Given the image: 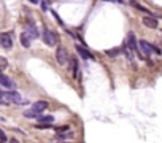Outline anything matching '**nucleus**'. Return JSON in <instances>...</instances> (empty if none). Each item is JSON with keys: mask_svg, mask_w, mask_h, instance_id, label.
<instances>
[{"mask_svg": "<svg viewBox=\"0 0 162 143\" xmlns=\"http://www.w3.org/2000/svg\"><path fill=\"white\" fill-rule=\"evenodd\" d=\"M0 84H2L3 88H6V89H15L16 88V83L13 81L10 76H6L3 73H0Z\"/></svg>", "mask_w": 162, "mask_h": 143, "instance_id": "obj_8", "label": "nucleus"}, {"mask_svg": "<svg viewBox=\"0 0 162 143\" xmlns=\"http://www.w3.org/2000/svg\"><path fill=\"white\" fill-rule=\"evenodd\" d=\"M48 105L49 103L46 102V100H37V102L32 105V110H35L37 113H41V111H45L48 108Z\"/></svg>", "mask_w": 162, "mask_h": 143, "instance_id": "obj_12", "label": "nucleus"}, {"mask_svg": "<svg viewBox=\"0 0 162 143\" xmlns=\"http://www.w3.org/2000/svg\"><path fill=\"white\" fill-rule=\"evenodd\" d=\"M51 13H53V16H54V19H56V21H57V23H59L60 26H64V23H62V19L59 18V14H57V13H56L54 10H51Z\"/></svg>", "mask_w": 162, "mask_h": 143, "instance_id": "obj_20", "label": "nucleus"}, {"mask_svg": "<svg viewBox=\"0 0 162 143\" xmlns=\"http://www.w3.org/2000/svg\"><path fill=\"white\" fill-rule=\"evenodd\" d=\"M126 43H127V46L132 49L133 53H135L140 59H145V56H143V53L138 49V41H137V38H135V33L133 32H129L127 33V38H126Z\"/></svg>", "mask_w": 162, "mask_h": 143, "instance_id": "obj_3", "label": "nucleus"}, {"mask_svg": "<svg viewBox=\"0 0 162 143\" xmlns=\"http://www.w3.org/2000/svg\"><path fill=\"white\" fill-rule=\"evenodd\" d=\"M121 51H122V54H124L126 57H127V59H129L130 62H133V51H132V49L127 46V43H126V41H124V45H122V49H121Z\"/></svg>", "mask_w": 162, "mask_h": 143, "instance_id": "obj_15", "label": "nucleus"}, {"mask_svg": "<svg viewBox=\"0 0 162 143\" xmlns=\"http://www.w3.org/2000/svg\"><path fill=\"white\" fill-rule=\"evenodd\" d=\"M41 38H43L46 46H56V45H57V41H59L57 33H56L54 30H51V29H45L43 33H41Z\"/></svg>", "mask_w": 162, "mask_h": 143, "instance_id": "obj_2", "label": "nucleus"}, {"mask_svg": "<svg viewBox=\"0 0 162 143\" xmlns=\"http://www.w3.org/2000/svg\"><path fill=\"white\" fill-rule=\"evenodd\" d=\"M19 40H21V45H22L24 48H30V45H32V38H30V37H29V35H27L26 32L21 33Z\"/></svg>", "mask_w": 162, "mask_h": 143, "instance_id": "obj_14", "label": "nucleus"}, {"mask_svg": "<svg viewBox=\"0 0 162 143\" xmlns=\"http://www.w3.org/2000/svg\"><path fill=\"white\" fill-rule=\"evenodd\" d=\"M41 10H43V11H48V2H46V0H43V2H41Z\"/></svg>", "mask_w": 162, "mask_h": 143, "instance_id": "obj_25", "label": "nucleus"}, {"mask_svg": "<svg viewBox=\"0 0 162 143\" xmlns=\"http://www.w3.org/2000/svg\"><path fill=\"white\" fill-rule=\"evenodd\" d=\"M70 67H72V72H73V78H81V75H80V64H78V59L73 56V57H70Z\"/></svg>", "mask_w": 162, "mask_h": 143, "instance_id": "obj_9", "label": "nucleus"}, {"mask_svg": "<svg viewBox=\"0 0 162 143\" xmlns=\"http://www.w3.org/2000/svg\"><path fill=\"white\" fill-rule=\"evenodd\" d=\"M56 137L59 140H64V138H72L73 137V132H64V134H56Z\"/></svg>", "mask_w": 162, "mask_h": 143, "instance_id": "obj_18", "label": "nucleus"}, {"mask_svg": "<svg viewBox=\"0 0 162 143\" xmlns=\"http://www.w3.org/2000/svg\"><path fill=\"white\" fill-rule=\"evenodd\" d=\"M24 32L29 35L32 40H35V38H38V37H40L38 29H37V26L33 24V21H32V19H27V24H26V27H24Z\"/></svg>", "mask_w": 162, "mask_h": 143, "instance_id": "obj_6", "label": "nucleus"}, {"mask_svg": "<svg viewBox=\"0 0 162 143\" xmlns=\"http://www.w3.org/2000/svg\"><path fill=\"white\" fill-rule=\"evenodd\" d=\"M142 23H143L148 29H157V27H159L157 19L153 18V16H143V18H142Z\"/></svg>", "mask_w": 162, "mask_h": 143, "instance_id": "obj_11", "label": "nucleus"}, {"mask_svg": "<svg viewBox=\"0 0 162 143\" xmlns=\"http://www.w3.org/2000/svg\"><path fill=\"white\" fill-rule=\"evenodd\" d=\"M54 116H51V114H40L38 116V123H41V124H53L54 123Z\"/></svg>", "mask_w": 162, "mask_h": 143, "instance_id": "obj_13", "label": "nucleus"}, {"mask_svg": "<svg viewBox=\"0 0 162 143\" xmlns=\"http://www.w3.org/2000/svg\"><path fill=\"white\" fill-rule=\"evenodd\" d=\"M11 143H19L18 140H15V138H11Z\"/></svg>", "mask_w": 162, "mask_h": 143, "instance_id": "obj_27", "label": "nucleus"}, {"mask_svg": "<svg viewBox=\"0 0 162 143\" xmlns=\"http://www.w3.org/2000/svg\"><path fill=\"white\" fill-rule=\"evenodd\" d=\"M8 67V62H6L5 57H0V68H6Z\"/></svg>", "mask_w": 162, "mask_h": 143, "instance_id": "obj_21", "label": "nucleus"}, {"mask_svg": "<svg viewBox=\"0 0 162 143\" xmlns=\"http://www.w3.org/2000/svg\"><path fill=\"white\" fill-rule=\"evenodd\" d=\"M56 61H57V64L59 65H67L68 64V54H67V49H65V46H62V45H59L57 46V49H56Z\"/></svg>", "mask_w": 162, "mask_h": 143, "instance_id": "obj_4", "label": "nucleus"}, {"mask_svg": "<svg viewBox=\"0 0 162 143\" xmlns=\"http://www.w3.org/2000/svg\"><path fill=\"white\" fill-rule=\"evenodd\" d=\"M138 45H140V49H142V53H143L145 57H151V54H153V45H150L146 40H140Z\"/></svg>", "mask_w": 162, "mask_h": 143, "instance_id": "obj_7", "label": "nucleus"}, {"mask_svg": "<svg viewBox=\"0 0 162 143\" xmlns=\"http://www.w3.org/2000/svg\"><path fill=\"white\" fill-rule=\"evenodd\" d=\"M0 141H6V134L0 129Z\"/></svg>", "mask_w": 162, "mask_h": 143, "instance_id": "obj_23", "label": "nucleus"}, {"mask_svg": "<svg viewBox=\"0 0 162 143\" xmlns=\"http://www.w3.org/2000/svg\"><path fill=\"white\" fill-rule=\"evenodd\" d=\"M119 53H121L119 48H111V49H107V51H105V54H107L108 57H116Z\"/></svg>", "mask_w": 162, "mask_h": 143, "instance_id": "obj_17", "label": "nucleus"}, {"mask_svg": "<svg viewBox=\"0 0 162 143\" xmlns=\"http://www.w3.org/2000/svg\"><path fill=\"white\" fill-rule=\"evenodd\" d=\"M29 2H30V3H35V5H37V3H40V0H29Z\"/></svg>", "mask_w": 162, "mask_h": 143, "instance_id": "obj_26", "label": "nucleus"}, {"mask_svg": "<svg viewBox=\"0 0 162 143\" xmlns=\"http://www.w3.org/2000/svg\"><path fill=\"white\" fill-rule=\"evenodd\" d=\"M67 131H70V126H60V127L56 129V134H64Z\"/></svg>", "mask_w": 162, "mask_h": 143, "instance_id": "obj_19", "label": "nucleus"}, {"mask_svg": "<svg viewBox=\"0 0 162 143\" xmlns=\"http://www.w3.org/2000/svg\"><path fill=\"white\" fill-rule=\"evenodd\" d=\"M37 127L38 129H49V127H51V124H41V123H38Z\"/></svg>", "mask_w": 162, "mask_h": 143, "instance_id": "obj_24", "label": "nucleus"}, {"mask_svg": "<svg viewBox=\"0 0 162 143\" xmlns=\"http://www.w3.org/2000/svg\"><path fill=\"white\" fill-rule=\"evenodd\" d=\"M24 116L26 118H29V119H38V116H40V113H37V111H35V110H26L24 111Z\"/></svg>", "mask_w": 162, "mask_h": 143, "instance_id": "obj_16", "label": "nucleus"}, {"mask_svg": "<svg viewBox=\"0 0 162 143\" xmlns=\"http://www.w3.org/2000/svg\"><path fill=\"white\" fill-rule=\"evenodd\" d=\"M75 49L78 51V54L83 57V59H91V61H94V54H91V51H89V49H86L84 46H81V45H75Z\"/></svg>", "mask_w": 162, "mask_h": 143, "instance_id": "obj_10", "label": "nucleus"}, {"mask_svg": "<svg viewBox=\"0 0 162 143\" xmlns=\"http://www.w3.org/2000/svg\"><path fill=\"white\" fill-rule=\"evenodd\" d=\"M0 46L3 49H11L13 48V35L11 32H2L0 33Z\"/></svg>", "mask_w": 162, "mask_h": 143, "instance_id": "obj_5", "label": "nucleus"}, {"mask_svg": "<svg viewBox=\"0 0 162 143\" xmlns=\"http://www.w3.org/2000/svg\"><path fill=\"white\" fill-rule=\"evenodd\" d=\"M0 103L2 105H10V103H22V97H21L19 92H16L15 89H11L8 92H3L2 99H0Z\"/></svg>", "mask_w": 162, "mask_h": 143, "instance_id": "obj_1", "label": "nucleus"}, {"mask_svg": "<svg viewBox=\"0 0 162 143\" xmlns=\"http://www.w3.org/2000/svg\"><path fill=\"white\" fill-rule=\"evenodd\" d=\"M2 96H3V91H2V89H0V99H2Z\"/></svg>", "mask_w": 162, "mask_h": 143, "instance_id": "obj_28", "label": "nucleus"}, {"mask_svg": "<svg viewBox=\"0 0 162 143\" xmlns=\"http://www.w3.org/2000/svg\"><path fill=\"white\" fill-rule=\"evenodd\" d=\"M153 53H156L157 56H162V49H159L157 46H154V45H153Z\"/></svg>", "mask_w": 162, "mask_h": 143, "instance_id": "obj_22", "label": "nucleus"}, {"mask_svg": "<svg viewBox=\"0 0 162 143\" xmlns=\"http://www.w3.org/2000/svg\"><path fill=\"white\" fill-rule=\"evenodd\" d=\"M60 143H64V141H60Z\"/></svg>", "mask_w": 162, "mask_h": 143, "instance_id": "obj_29", "label": "nucleus"}]
</instances>
